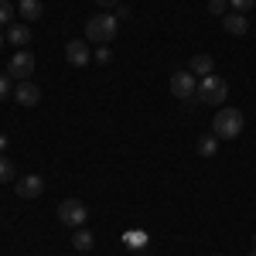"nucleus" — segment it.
<instances>
[{
    "label": "nucleus",
    "mask_w": 256,
    "mask_h": 256,
    "mask_svg": "<svg viewBox=\"0 0 256 256\" xmlns=\"http://www.w3.org/2000/svg\"><path fill=\"white\" fill-rule=\"evenodd\" d=\"M120 31V18H113V14H92V18L86 20V38L89 41H99V44H110V41L116 38Z\"/></svg>",
    "instance_id": "1"
},
{
    "label": "nucleus",
    "mask_w": 256,
    "mask_h": 256,
    "mask_svg": "<svg viewBox=\"0 0 256 256\" xmlns=\"http://www.w3.org/2000/svg\"><path fill=\"white\" fill-rule=\"evenodd\" d=\"M242 113L239 110H232V106H222L216 113V120H212V134H216L218 140H236L239 134H242Z\"/></svg>",
    "instance_id": "2"
},
{
    "label": "nucleus",
    "mask_w": 256,
    "mask_h": 256,
    "mask_svg": "<svg viewBox=\"0 0 256 256\" xmlns=\"http://www.w3.org/2000/svg\"><path fill=\"white\" fill-rule=\"evenodd\" d=\"M195 99H202V102H226L229 99V86H226V79H218V76H205V79L198 82Z\"/></svg>",
    "instance_id": "3"
},
{
    "label": "nucleus",
    "mask_w": 256,
    "mask_h": 256,
    "mask_svg": "<svg viewBox=\"0 0 256 256\" xmlns=\"http://www.w3.org/2000/svg\"><path fill=\"white\" fill-rule=\"evenodd\" d=\"M86 218H89V208L82 205L79 198H65V202L58 205V222H62V226L79 229V226H86Z\"/></svg>",
    "instance_id": "4"
},
{
    "label": "nucleus",
    "mask_w": 256,
    "mask_h": 256,
    "mask_svg": "<svg viewBox=\"0 0 256 256\" xmlns=\"http://www.w3.org/2000/svg\"><path fill=\"white\" fill-rule=\"evenodd\" d=\"M34 65H38V62H34V55H31V52H28V48H20V52H14V55H10V65H7V76H14V79H28V76H34Z\"/></svg>",
    "instance_id": "5"
},
{
    "label": "nucleus",
    "mask_w": 256,
    "mask_h": 256,
    "mask_svg": "<svg viewBox=\"0 0 256 256\" xmlns=\"http://www.w3.org/2000/svg\"><path fill=\"white\" fill-rule=\"evenodd\" d=\"M171 92H174L178 99H195V92H198V79L184 68V72H174L171 76Z\"/></svg>",
    "instance_id": "6"
},
{
    "label": "nucleus",
    "mask_w": 256,
    "mask_h": 256,
    "mask_svg": "<svg viewBox=\"0 0 256 256\" xmlns=\"http://www.w3.org/2000/svg\"><path fill=\"white\" fill-rule=\"evenodd\" d=\"M65 58H68V65L82 68V65H89V62H92V48H89L82 38H76V41H68V44H65Z\"/></svg>",
    "instance_id": "7"
},
{
    "label": "nucleus",
    "mask_w": 256,
    "mask_h": 256,
    "mask_svg": "<svg viewBox=\"0 0 256 256\" xmlns=\"http://www.w3.org/2000/svg\"><path fill=\"white\" fill-rule=\"evenodd\" d=\"M14 99H18L20 106H38V102H41V89L31 79H24V82L14 86Z\"/></svg>",
    "instance_id": "8"
},
{
    "label": "nucleus",
    "mask_w": 256,
    "mask_h": 256,
    "mask_svg": "<svg viewBox=\"0 0 256 256\" xmlns=\"http://www.w3.org/2000/svg\"><path fill=\"white\" fill-rule=\"evenodd\" d=\"M212 68H216V58H212V55H205V52H198V55H192V62H188V72H192V76H202V79H205V76H212Z\"/></svg>",
    "instance_id": "9"
},
{
    "label": "nucleus",
    "mask_w": 256,
    "mask_h": 256,
    "mask_svg": "<svg viewBox=\"0 0 256 256\" xmlns=\"http://www.w3.org/2000/svg\"><path fill=\"white\" fill-rule=\"evenodd\" d=\"M14 188H18V195H20V198H38L41 192H44V181H41L38 174H28V178H20Z\"/></svg>",
    "instance_id": "10"
},
{
    "label": "nucleus",
    "mask_w": 256,
    "mask_h": 256,
    "mask_svg": "<svg viewBox=\"0 0 256 256\" xmlns=\"http://www.w3.org/2000/svg\"><path fill=\"white\" fill-rule=\"evenodd\" d=\"M4 38L10 41V44H18V48H24V44H31V24H7Z\"/></svg>",
    "instance_id": "11"
},
{
    "label": "nucleus",
    "mask_w": 256,
    "mask_h": 256,
    "mask_svg": "<svg viewBox=\"0 0 256 256\" xmlns=\"http://www.w3.org/2000/svg\"><path fill=\"white\" fill-rule=\"evenodd\" d=\"M222 28H226V31H229V34H236V38H242V34H246V31H250V20H246V14H226V18H222Z\"/></svg>",
    "instance_id": "12"
},
{
    "label": "nucleus",
    "mask_w": 256,
    "mask_h": 256,
    "mask_svg": "<svg viewBox=\"0 0 256 256\" xmlns=\"http://www.w3.org/2000/svg\"><path fill=\"white\" fill-rule=\"evenodd\" d=\"M72 246H76V250H79V253H89V250H92V246H96V239H92V232H89V229H76V236H72Z\"/></svg>",
    "instance_id": "13"
},
{
    "label": "nucleus",
    "mask_w": 256,
    "mask_h": 256,
    "mask_svg": "<svg viewBox=\"0 0 256 256\" xmlns=\"http://www.w3.org/2000/svg\"><path fill=\"white\" fill-rule=\"evenodd\" d=\"M18 14L24 20H38L41 18V0H20V4H18Z\"/></svg>",
    "instance_id": "14"
},
{
    "label": "nucleus",
    "mask_w": 256,
    "mask_h": 256,
    "mask_svg": "<svg viewBox=\"0 0 256 256\" xmlns=\"http://www.w3.org/2000/svg\"><path fill=\"white\" fill-rule=\"evenodd\" d=\"M216 150H218V137L216 134H208V137L198 140V154H202V158H216Z\"/></svg>",
    "instance_id": "15"
},
{
    "label": "nucleus",
    "mask_w": 256,
    "mask_h": 256,
    "mask_svg": "<svg viewBox=\"0 0 256 256\" xmlns=\"http://www.w3.org/2000/svg\"><path fill=\"white\" fill-rule=\"evenodd\" d=\"M14 174H18V171H14V164H10V158H4V154H0V184L14 181Z\"/></svg>",
    "instance_id": "16"
},
{
    "label": "nucleus",
    "mask_w": 256,
    "mask_h": 256,
    "mask_svg": "<svg viewBox=\"0 0 256 256\" xmlns=\"http://www.w3.org/2000/svg\"><path fill=\"white\" fill-rule=\"evenodd\" d=\"M14 10H18V7H14L10 0H0V28H7V24H10V18H14Z\"/></svg>",
    "instance_id": "17"
},
{
    "label": "nucleus",
    "mask_w": 256,
    "mask_h": 256,
    "mask_svg": "<svg viewBox=\"0 0 256 256\" xmlns=\"http://www.w3.org/2000/svg\"><path fill=\"white\" fill-rule=\"evenodd\" d=\"M126 246H134V250L147 246V232H126Z\"/></svg>",
    "instance_id": "18"
},
{
    "label": "nucleus",
    "mask_w": 256,
    "mask_h": 256,
    "mask_svg": "<svg viewBox=\"0 0 256 256\" xmlns=\"http://www.w3.org/2000/svg\"><path fill=\"white\" fill-rule=\"evenodd\" d=\"M226 7H229V0H208V10L212 14H222L226 18Z\"/></svg>",
    "instance_id": "19"
},
{
    "label": "nucleus",
    "mask_w": 256,
    "mask_h": 256,
    "mask_svg": "<svg viewBox=\"0 0 256 256\" xmlns=\"http://www.w3.org/2000/svg\"><path fill=\"white\" fill-rule=\"evenodd\" d=\"M229 4H232V7H236L239 14H246V10H250V7H256V0H229Z\"/></svg>",
    "instance_id": "20"
},
{
    "label": "nucleus",
    "mask_w": 256,
    "mask_h": 256,
    "mask_svg": "<svg viewBox=\"0 0 256 256\" xmlns=\"http://www.w3.org/2000/svg\"><path fill=\"white\" fill-rule=\"evenodd\" d=\"M4 99H10V79L7 76H0V102Z\"/></svg>",
    "instance_id": "21"
},
{
    "label": "nucleus",
    "mask_w": 256,
    "mask_h": 256,
    "mask_svg": "<svg viewBox=\"0 0 256 256\" xmlns=\"http://www.w3.org/2000/svg\"><path fill=\"white\" fill-rule=\"evenodd\" d=\"M113 58V52L110 48H96V62H110Z\"/></svg>",
    "instance_id": "22"
},
{
    "label": "nucleus",
    "mask_w": 256,
    "mask_h": 256,
    "mask_svg": "<svg viewBox=\"0 0 256 256\" xmlns=\"http://www.w3.org/2000/svg\"><path fill=\"white\" fill-rule=\"evenodd\" d=\"M7 144H10V140H7V134H4V130H0V154H4V150H7Z\"/></svg>",
    "instance_id": "23"
},
{
    "label": "nucleus",
    "mask_w": 256,
    "mask_h": 256,
    "mask_svg": "<svg viewBox=\"0 0 256 256\" xmlns=\"http://www.w3.org/2000/svg\"><path fill=\"white\" fill-rule=\"evenodd\" d=\"M99 7H120V0H96Z\"/></svg>",
    "instance_id": "24"
},
{
    "label": "nucleus",
    "mask_w": 256,
    "mask_h": 256,
    "mask_svg": "<svg viewBox=\"0 0 256 256\" xmlns=\"http://www.w3.org/2000/svg\"><path fill=\"white\" fill-rule=\"evenodd\" d=\"M250 256H256V246H253V253H250Z\"/></svg>",
    "instance_id": "25"
},
{
    "label": "nucleus",
    "mask_w": 256,
    "mask_h": 256,
    "mask_svg": "<svg viewBox=\"0 0 256 256\" xmlns=\"http://www.w3.org/2000/svg\"><path fill=\"white\" fill-rule=\"evenodd\" d=\"M0 44H4V34H0Z\"/></svg>",
    "instance_id": "26"
}]
</instances>
